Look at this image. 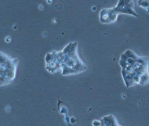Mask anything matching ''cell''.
<instances>
[{
    "label": "cell",
    "mask_w": 149,
    "mask_h": 126,
    "mask_svg": "<svg viewBox=\"0 0 149 126\" xmlns=\"http://www.w3.org/2000/svg\"><path fill=\"white\" fill-rule=\"evenodd\" d=\"M149 59L140 57L133 51L128 50L121 55L119 63L126 88L135 85L149 84Z\"/></svg>",
    "instance_id": "cell-1"
},
{
    "label": "cell",
    "mask_w": 149,
    "mask_h": 126,
    "mask_svg": "<svg viewBox=\"0 0 149 126\" xmlns=\"http://www.w3.org/2000/svg\"><path fill=\"white\" fill-rule=\"evenodd\" d=\"M61 51L62 75H76L86 71L88 67L79 56L77 42H70Z\"/></svg>",
    "instance_id": "cell-2"
},
{
    "label": "cell",
    "mask_w": 149,
    "mask_h": 126,
    "mask_svg": "<svg viewBox=\"0 0 149 126\" xmlns=\"http://www.w3.org/2000/svg\"><path fill=\"white\" fill-rule=\"evenodd\" d=\"M133 1H119L116 7L102 9L99 14V19L102 23L110 24L116 22L119 14H125L138 17L134 9Z\"/></svg>",
    "instance_id": "cell-3"
},
{
    "label": "cell",
    "mask_w": 149,
    "mask_h": 126,
    "mask_svg": "<svg viewBox=\"0 0 149 126\" xmlns=\"http://www.w3.org/2000/svg\"><path fill=\"white\" fill-rule=\"evenodd\" d=\"M0 85H6L13 82L16 77L19 59L0 52Z\"/></svg>",
    "instance_id": "cell-4"
},
{
    "label": "cell",
    "mask_w": 149,
    "mask_h": 126,
    "mask_svg": "<svg viewBox=\"0 0 149 126\" xmlns=\"http://www.w3.org/2000/svg\"><path fill=\"white\" fill-rule=\"evenodd\" d=\"M46 69L48 72L55 74L61 70V51L47 52L45 57Z\"/></svg>",
    "instance_id": "cell-5"
},
{
    "label": "cell",
    "mask_w": 149,
    "mask_h": 126,
    "mask_svg": "<svg viewBox=\"0 0 149 126\" xmlns=\"http://www.w3.org/2000/svg\"><path fill=\"white\" fill-rule=\"evenodd\" d=\"M94 126H122L119 125L116 118L112 115L106 116L100 120L92 122Z\"/></svg>",
    "instance_id": "cell-6"
},
{
    "label": "cell",
    "mask_w": 149,
    "mask_h": 126,
    "mask_svg": "<svg viewBox=\"0 0 149 126\" xmlns=\"http://www.w3.org/2000/svg\"><path fill=\"white\" fill-rule=\"evenodd\" d=\"M137 4L138 6H141L146 10V13L149 14V1H138Z\"/></svg>",
    "instance_id": "cell-7"
}]
</instances>
